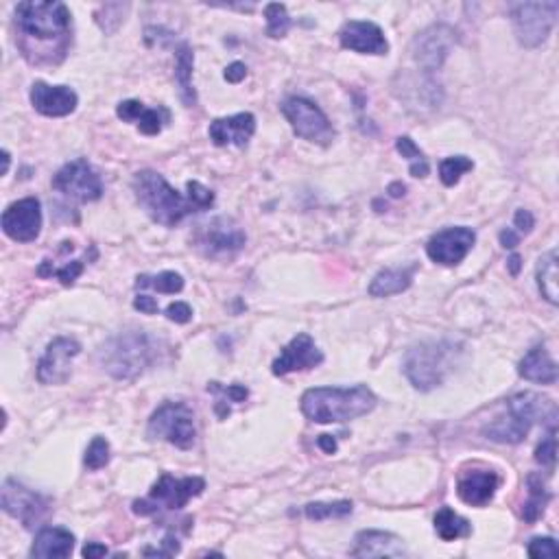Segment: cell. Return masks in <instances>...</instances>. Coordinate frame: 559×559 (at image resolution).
Masks as SVG:
<instances>
[{"mask_svg": "<svg viewBox=\"0 0 559 559\" xmlns=\"http://www.w3.org/2000/svg\"><path fill=\"white\" fill-rule=\"evenodd\" d=\"M555 459H557V437L555 428H551L546 439H542L540 446L536 448V462L542 463L544 468H553L555 466Z\"/></svg>", "mask_w": 559, "mask_h": 559, "instance_id": "cell-41", "label": "cell"}, {"mask_svg": "<svg viewBox=\"0 0 559 559\" xmlns=\"http://www.w3.org/2000/svg\"><path fill=\"white\" fill-rule=\"evenodd\" d=\"M71 12L57 0H29L16 7V24L22 36L20 47H29V42L48 44L59 42L68 47L71 36Z\"/></svg>", "mask_w": 559, "mask_h": 559, "instance_id": "cell-3", "label": "cell"}, {"mask_svg": "<svg viewBox=\"0 0 559 559\" xmlns=\"http://www.w3.org/2000/svg\"><path fill=\"white\" fill-rule=\"evenodd\" d=\"M413 271L415 267L409 269H385L369 284V295L372 298H389V295L404 293L411 284H413Z\"/></svg>", "mask_w": 559, "mask_h": 559, "instance_id": "cell-27", "label": "cell"}, {"mask_svg": "<svg viewBox=\"0 0 559 559\" xmlns=\"http://www.w3.org/2000/svg\"><path fill=\"white\" fill-rule=\"evenodd\" d=\"M529 557L533 559H557L559 557V548L557 542L553 538H533L527 546Z\"/></svg>", "mask_w": 559, "mask_h": 559, "instance_id": "cell-40", "label": "cell"}, {"mask_svg": "<svg viewBox=\"0 0 559 559\" xmlns=\"http://www.w3.org/2000/svg\"><path fill=\"white\" fill-rule=\"evenodd\" d=\"M127 12H130V4L127 3H106L97 12V24L106 33H114L123 24Z\"/></svg>", "mask_w": 559, "mask_h": 559, "instance_id": "cell-38", "label": "cell"}, {"mask_svg": "<svg viewBox=\"0 0 559 559\" xmlns=\"http://www.w3.org/2000/svg\"><path fill=\"white\" fill-rule=\"evenodd\" d=\"M472 168H474V162L470 160V157L453 156V157H446V160L439 165V177H442L444 186H454V184H459L463 173L472 171Z\"/></svg>", "mask_w": 559, "mask_h": 559, "instance_id": "cell-37", "label": "cell"}, {"mask_svg": "<svg viewBox=\"0 0 559 559\" xmlns=\"http://www.w3.org/2000/svg\"><path fill=\"white\" fill-rule=\"evenodd\" d=\"M341 47L350 51L363 53V55H387L389 42L383 29L368 20H350L343 24L339 33Z\"/></svg>", "mask_w": 559, "mask_h": 559, "instance_id": "cell-18", "label": "cell"}, {"mask_svg": "<svg viewBox=\"0 0 559 559\" xmlns=\"http://www.w3.org/2000/svg\"><path fill=\"white\" fill-rule=\"evenodd\" d=\"M83 557L88 559H98V557H106L107 555V548L106 544H98V542H88L81 551Z\"/></svg>", "mask_w": 559, "mask_h": 559, "instance_id": "cell-50", "label": "cell"}, {"mask_svg": "<svg viewBox=\"0 0 559 559\" xmlns=\"http://www.w3.org/2000/svg\"><path fill=\"white\" fill-rule=\"evenodd\" d=\"M149 439H165L171 446L191 450L195 446V413L184 402H166L151 415L147 427Z\"/></svg>", "mask_w": 559, "mask_h": 559, "instance_id": "cell-6", "label": "cell"}, {"mask_svg": "<svg viewBox=\"0 0 559 559\" xmlns=\"http://www.w3.org/2000/svg\"><path fill=\"white\" fill-rule=\"evenodd\" d=\"M31 103L44 116L59 118L77 110L79 97L68 86H48L44 81H36L31 86Z\"/></svg>", "mask_w": 559, "mask_h": 559, "instance_id": "cell-20", "label": "cell"}, {"mask_svg": "<svg viewBox=\"0 0 559 559\" xmlns=\"http://www.w3.org/2000/svg\"><path fill=\"white\" fill-rule=\"evenodd\" d=\"M86 466L88 470H101L110 463V444L106 437H94L86 450Z\"/></svg>", "mask_w": 559, "mask_h": 559, "instance_id": "cell-39", "label": "cell"}, {"mask_svg": "<svg viewBox=\"0 0 559 559\" xmlns=\"http://www.w3.org/2000/svg\"><path fill=\"white\" fill-rule=\"evenodd\" d=\"M507 411L521 418L533 428V424H548V428L557 427V407L551 398L542 394L524 392L507 400Z\"/></svg>", "mask_w": 559, "mask_h": 559, "instance_id": "cell-19", "label": "cell"}, {"mask_svg": "<svg viewBox=\"0 0 559 559\" xmlns=\"http://www.w3.org/2000/svg\"><path fill=\"white\" fill-rule=\"evenodd\" d=\"M210 392H216V394H225L227 398L232 400V402H245V398L250 395V392H247L245 387H241V385H232V387H221L219 383H212Z\"/></svg>", "mask_w": 559, "mask_h": 559, "instance_id": "cell-46", "label": "cell"}, {"mask_svg": "<svg viewBox=\"0 0 559 559\" xmlns=\"http://www.w3.org/2000/svg\"><path fill=\"white\" fill-rule=\"evenodd\" d=\"M3 232L12 241L31 242L42 232V206L36 197L13 201L3 212Z\"/></svg>", "mask_w": 559, "mask_h": 559, "instance_id": "cell-14", "label": "cell"}, {"mask_svg": "<svg viewBox=\"0 0 559 559\" xmlns=\"http://www.w3.org/2000/svg\"><path fill=\"white\" fill-rule=\"evenodd\" d=\"M318 446L328 454H335L336 448H339L336 446V439L333 437V435H321V437L318 439Z\"/></svg>", "mask_w": 559, "mask_h": 559, "instance_id": "cell-52", "label": "cell"}, {"mask_svg": "<svg viewBox=\"0 0 559 559\" xmlns=\"http://www.w3.org/2000/svg\"><path fill=\"white\" fill-rule=\"evenodd\" d=\"M527 483H529V494H531V498L524 503L522 518L527 522H536L538 518L544 513V507H546L551 494L546 492V483H544L542 474H529Z\"/></svg>", "mask_w": 559, "mask_h": 559, "instance_id": "cell-32", "label": "cell"}, {"mask_svg": "<svg viewBox=\"0 0 559 559\" xmlns=\"http://www.w3.org/2000/svg\"><path fill=\"white\" fill-rule=\"evenodd\" d=\"M206 489V481L201 477H186L175 479L171 474H162L157 483L153 485L149 501L133 503V513L138 516H151L157 512V507H165L175 512V509L186 507L188 501L199 496Z\"/></svg>", "mask_w": 559, "mask_h": 559, "instance_id": "cell-8", "label": "cell"}, {"mask_svg": "<svg viewBox=\"0 0 559 559\" xmlns=\"http://www.w3.org/2000/svg\"><path fill=\"white\" fill-rule=\"evenodd\" d=\"M166 318L175 324H188L192 319V309L186 304V301H175L166 309Z\"/></svg>", "mask_w": 559, "mask_h": 559, "instance_id": "cell-44", "label": "cell"}, {"mask_svg": "<svg viewBox=\"0 0 559 559\" xmlns=\"http://www.w3.org/2000/svg\"><path fill=\"white\" fill-rule=\"evenodd\" d=\"M457 33L448 27V24H433L427 31L419 33L418 38L413 39V59L424 68V72H435L442 68L444 59L448 57L450 48L457 42Z\"/></svg>", "mask_w": 559, "mask_h": 559, "instance_id": "cell-13", "label": "cell"}, {"mask_svg": "<svg viewBox=\"0 0 559 559\" xmlns=\"http://www.w3.org/2000/svg\"><path fill=\"white\" fill-rule=\"evenodd\" d=\"M352 513V503L335 501V503H310L304 507V516L309 521H326V518H345Z\"/></svg>", "mask_w": 559, "mask_h": 559, "instance_id": "cell-35", "label": "cell"}, {"mask_svg": "<svg viewBox=\"0 0 559 559\" xmlns=\"http://www.w3.org/2000/svg\"><path fill=\"white\" fill-rule=\"evenodd\" d=\"M265 16H267V36L278 39L289 33L291 16H289V12H286L284 4L269 3L265 7Z\"/></svg>", "mask_w": 559, "mask_h": 559, "instance_id": "cell-36", "label": "cell"}, {"mask_svg": "<svg viewBox=\"0 0 559 559\" xmlns=\"http://www.w3.org/2000/svg\"><path fill=\"white\" fill-rule=\"evenodd\" d=\"M145 555H156V557H173L180 553V542L175 540L173 536H166L162 540V548H145Z\"/></svg>", "mask_w": 559, "mask_h": 559, "instance_id": "cell-45", "label": "cell"}, {"mask_svg": "<svg viewBox=\"0 0 559 559\" xmlns=\"http://www.w3.org/2000/svg\"><path fill=\"white\" fill-rule=\"evenodd\" d=\"M118 118L127 123H136L138 130L145 136H157L168 121H171V114H168L166 107H156V110H149V107L142 106L140 101H123L121 106L116 107Z\"/></svg>", "mask_w": 559, "mask_h": 559, "instance_id": "cell-24", "label": "cell"}, {"mask_svg": "<svg viewBox=\"0 0 559 559\" xmlns=\"http://www.w3.org/2000/svg\"><path fill=\"white\" fill-rule=\"evenodd\" d=\"M75 551V536L68 529L47 527L38 533L31 546V557L64 559Z\"/></svg>", "mask_w": 559, "mask_h": 559, "instance_id": "cell-25", "label": "cell"}, {"mask_svg": "<svg viewBox=\"0 0 559 559\" xmlns=\"http://www.w3.org/2000/svg\"><path fill=\"white\" fill-rule=\"evenodd\" d=\"M256 133V116L250 112L234 114L227 118H216L210 123L208 136L216 147H245L250 138Z\"/></svg>", "mask_w": 559, "mask_h": 559, "instance_id": "cell-21", "label": "cell"}, {"mask_svg": "<svg viewBox=\"0 0 559 559\" xmlns=\"http://www.w3.org/2000/svg\"><path fill=\"white\" fill-rule=\"evenodd\" d=\"M225 81H230V83H241L242 79L247 77V68H245V64H241V62H234V64H230V66L225 68Z\"/></svg>", "mask_w": 559, "mask_h": 559, "instance_id": "cell-49", "label": "cell"}, {"mask_svg": "<svg viewBox=\"0 0 559 559\" xmlns=\"http://www.w3.org/2000/svg\"><path fill=\"white\" fill-rule=\"evenodd\" d=\"M518 374L522 376L529 383H540V385H555L557 383V363L551 359L548 350L544 345L529 350L521 360V368Z\"/></svg>", "mask_w": 559, "mask_h": 559, "instance_id": "cell-26", "label": "cell"}, {"mask_svg": "<svg viewBox=\"0 0 559 559\" xmlns=\"http://www.w3.org/2000/svg\"><path fill=\"white\" fill-rule=\"evenodd\" d=\"M0 504H3V512L7 516L16 518L22 522V527L31 529L44 521V516L48 513V501L44 496H39L33 489L24 487L22 483L7 479L0 489Z\"/></svg>", "mask_w": 559, "mask_h": 559, "instance_id": "cell-10", "label": "cell"}, {"mask_svg": "<svg viewBox=\"0 0 559 559\" xmlns=\"http://www.w3.org/2000/svg\"><path fill=\"white\" fill-rule=\"evenodd\" d=\"M282 114L293 127L295 136L315 145H330L335 140V127L324 110L304 97H291L282 103Z\"/></svg>", "mask_w": 559, "mask_h": 559, "instance_id": "cell-9", "label": "cell"}, {"mask_svg": "<svg viewBox=\"0 0 559 559\" xmlns=\"http://www.w3.org/2000/svg\"><path fill=\"white\" fill-rule=\"evenodd\" d=\"M559 271H557V251L551 250L538 260V289L548 304L555 306L559 301Z\"/></svg>", "mask_w": 559, "mask_h": 559, "instance_id": "cell-29", "label": "cell"}, {"mask_svg": "<svg viewBox=\"0 0 559 559\" xmlns=\"http://www.w3.org/2000/svg\"><path fill=\"white\" fill-rule=\"evenodd\" d=\"M498 239H501L503 247H507V250H513V247L521 242V234H518V232H513L512 227H507V230L501 232V236H498Z\"/></svg>", "mask_w": 559, "mask_h": 559, "instance_id": "cell-51", "label": "cell"}, {"mask_svg": "<svg viewBox=\"0 0 559 559\" xmlns=\"http://www.w3.org/2000/svg\"><path fill=\"white\" fill-rule=\"evenodd\" d=\"M3 162H4L3 173H7L9 171V151H3Z\"/></svg>", "mask_w": 559, "mask_h": 559, "instance_id": "cell-55", "label": "cell"}, {"mask_svg": "<svg viewBox=\"0 0 559 559\" xmlns=\"http://www.w3.org/2000/svg\"><path fill=\"white\" fill-rule=\"evenodd\" d=\"M395 149H398V153L402 157H407L409 165H411V175L413 177H427L428 175V160L424 157V153L419 151V147L415 145L413 140H411L409 136H400L398 140H395Z\"/></svg>", "mask_w": 559, "mask_h": 559, "instance_id": "cell-34", "label": "cell"}, {"mask_svg": "<svg viewBox=\"0 0 559 559\" xmlns=\"http://www.w3.org/2000/svg\"><path fill=\"white\" fill-rule=\"evenodd\" d=\"M81 354V343L71 336H57L48 343L38 363V380L42 385H64L71 378L72 359Z\"/></svg>", "mask_w": 559, "mask_h": 559, "instance_id": "cell-12", "label": "cell"}, {"mask_svg": "<svg viewBox=\"0 0 559 559\" xmlns=\"http://www.w3.org/2000/svg\"><path fill=\"white\" fill-rule=\"evenodd\" d=\"M529 430H531V427L527 422H522L521 418H516V415L507 411L504 418H498L496 422L485 427L483 435L496 444H521L529 435Z\"/></svg>", "mask_w": 559, "mask_h": 559, "instance_id": "cell-28", "label": "cell"}, {"mask_svg": "<svg viewBox=\"0 0 559 559\" xmlns=\"http://www.w3.org/2000/svg\"><path fill=\"white\" fill-rule=\"evenodd\" d=\"M81 274H83V262L72 260V262H68V265H64L62 269H53L51 275H55V278L62 280L64 286H71V284H75V280Z\"/></svg>", "mask_w": 559, "mask_h": 559, "instance_id": "cell-43", "label": "cell"}, {"mask_svg": "<svg viewBox=\"0 0 559 559\" xmlns=\"http://www.w3.org/2000/svg\"><path fill=\"white\" fill-rule=\"evenodd\" d=\"M321 363H324V354H321V350L315 345L313 336L301 333L295 336L289 345H284L282 354L274 360V365H271V372L275 376H286L291 372L313 369Z\"/></svg>", "mask_w": 559, "mask_h": 559, "instance_id": "cell-17", "label": "cell"}, {"mask_svg": "<svg viewBox=\"0 0 559 559\" xmlns=\"http://www.w3.org/2000/svg\"><path fill=\"white\" fill-rule=\"evenodd\" d=\"M404 191H407V186L400 184V182H394V184L389 186V195L392 197H402Z\"/></svg>", "mask_w": 559, "mask_h": 559, "instance_id": "cell-54", "label": "cell"}, {"mask_svg": "<svg viewBox=\"0 0 559 559\" xmlns=\"http://www.w3.org/2000/svg\"><path fill=\"white\" fill-rule=\"evenodd\" d=\"M245 232L227 216H216L204 225L199 234V247L212 258H230L245 247Z\"/></svg>", "mask_w": 559, "mask_h": 559, "instance_id": "cell-15", "label": "cell"}, {"mask_svg": "<svg viewBox=\"0 0 559 559\" xmlns=\"http://www.w3.org/2000/svg\"><path fill=\"white\" fill-rule=\"evenodd\" d=\"M53 188L77 201H97L103 195L101 175L88 160H72L64 165L53 177Z\"/></svg>", "mask_w": 559, "mask_h": 559, "instance_id": "cell-11", "label": "cell"}, {"mask_svg": "<svg viewBox=\"0 0 559 559\" xmlns=\"http://www.w3.org/2000/svg\"><path fill=\"white\" fill-rule=\"evenodd\" d=\"M301 413L318 424H341L363 418L376 407V395L365 385L315 387L301 395Z\"/></svg>", "mask_w": 559, "mask_h": 559, "instance_id": "cell-1", "label": "cell"}, {"mask_svg": "<svg viewBox=\"0 0 559 559\" xmlns=\"http://www.w3.org/2000/svg\"><path fill=\"white\" fill-rule=\"evenodd\" d=\"M459 350L450 341H430L409 350L404 359V374L415 389L430 392L444 385L446 376L454 369Z\"/></svg>", "mask_w": 559, "mask_h": 559, "instance_id": "cell-5", "label": "cell"}, {"mask_svg": "<svg viewBox=\"0 0 559 559\" xmlns=\"http://www.w3.org/2000/svg\"><path fill=\"white\" fill-rule=\"evenodd\" d=\"M435 531L444 542H454L459 538L472 536V524L459 513H454L450 507H442L435 516Z\"/></svg>", "mask_w": 559, "mask_h": 559, "instance_id": "cell-31", "label": "cell"}, {"mask_svg": "<svg viewBox=\"0 0 559 559\" xmlns=\"http://www.w3.org/2000/svg\"><path fill=\"white\" fill-rule=\"evenodd\" d=\"M513 224H516L521 234H529L536 227V219H533V215L529 210H518L516 216H513Z\"/></svg>", "mask_w": 559, "mask_h": 559, "instance_id": "cell-47", "label": "cell"}, {"mask_svg": "<svg viewBox=\"0 0 559 559\" xmlns=\"http://www.w3.org/2000/svg\"><path fill=\"white\" fill-rule=\"evenodd\" d=\"M507 267L509 271H512V275H518L521 274V267H522V258L518 254H512L507 260Z\"/></svg>", "mask_w": 559, "mask_h": 559, "instance_id": "cell-53", "label": "cell"}, {"mask_svg": "<svg viewBox=\"0 0 559 559\" xmlns=\"http://www.w3.org/2000/svg\"><path fill=\"white\" fill-rule=\"evenodd\" d=\"M157 341L142 330L112 336L98 350L103 369L118 380H133L145 374L157 360Z\"/></svg>", "mask_w": 559, "mask_h": 559, "instance_id": "cell-2", "label": "cell"}, {"mask_svg": "<svg viewBox=\"0 0 559 559\" xmlns=\"http://www.w3.org/2000/svg\"><path fill=\"white\" fill-rule=\"evenodd\" d=\"M559 13V3L546 0V3H516L509 9L513 31L518 42L527 48L540 47L551 36Z\"/></svg>", "mask_w": 559, "mask_h": 559, "instance_id": "cell-7", "label": "cell"}, {"mask_svg": "<svg viewBox=\"0 0 559 559\" xmlns=\"http://www.w3.org/2000/svg\"><path fill=\"white\" fill-rule=\"evenodd\" d=\"M407 555L402 540L389 531L368 529L360 531L354 540L352 557H402Z\"/></svg>", "mask_w": 559, "mask_h": 559, "instance_id": "cell-22", "label": "cell"}, {"mask_svg": "<svg viewBox=\"0 0 559 559\" xmlns=\"http://www.w3.org/2000/svg\"><path fill=\"white\" fill-rule=\"evenodd\" d=\"M192 64H195V55H192V48L188 44H182L175 53V79L177 86H180L182 101L188 107L197 103L195 88H192Z\"/></svg>", "mask_w": 559, "mask_h": 559, "instance_id": "cell-30", "label": "cell"}, {"mask_svg": "<svg viewBox=\"0 0 559 559\" xmlns=\"http://www.w3.org/2000/svg\"><path fill=\"white\" fill-rule=\"evenodd\" d=\"M133 309L140 310V313H145V315H156L157 310H160V306H157L156 298H149V295H138V298L133 300Z\"/></svg>", "mask_w": 559, "mask_h": 559, "instance_id": "cell-48", "label": "cell"}, {"mask_svg": "<svg viewBox=\"0 0 559 559\" xmlns=\"http://www.w3.org/2000/svg\"><path fill=\"white\" fill-rule=\"evenodd\" d=\"M133 192H136L138 204L151 216L156 224L165 227H175L186 219L188 215L197 212L199 208L191 199H184L160 173L140 171L133 175Z\"/></svg>", "mask_w": 559, "mask_h": 559, "instance_id": "cell-4", "label": "cell"}, {"mask_svg": "<svg viewBox=\"0 0 559 559\" xmlns=\"http://www.w3.org/2000/svg\"><path fill=\"white\" fill-rule=\"evenodd\" d=\"M498 489V477L492 470H474L463 474L457 483V494L463 503L472 507H483L494 498Z\"/></svg>", "mask_w": 559, "mask_h": 559, "instance_id": "cell-23", "label": "cell"}, {"mask_svg": "<svg viewBox=\"0 0 559 559\" xmlns=\"http://www.w3.org/2000/svg\"><path fill=\"white\" fill-rule=\"evenodd\" d=\"M186 188H188V199L199 208V210H206V208H210L212 204H215V192H212L210 188H206L204 184H199V182H188Z\"/></svg>", "mask_w": 559, "mask_h": 559, "instance_id": "cell-42", "label": "cell"}, {"mask_svg": "<svg viewBox=\"0 0 559 559\" xmlns=\"http://www.w3.org/2000/svg\"><path fill=\"white\" fill-rule=\"evenodd\" d=\"M474 241H477V234H474V230H470V227L466 225L448 227V230L437 232V234L428 241L427 254L428 258L437 262V265L454 267L470 254Z\"/></svg>", "mask_w": 559, "mask_h": 559, "instance_id": "cell-16", "label": "cell"}, {"mask_svg": "<svg viewBox=\"0 0 559 559\" xmlns=\"http://www.w3.org/2000/svg\"><path fill=\"white\" fill-rule=\"evenodd\" d=\"M136 286L138 289H156L157 293L175 295L184 289V278L175 271H162L157 275H138Z\"/></svg>", "mask_w": 559, "mask_h": 559, "instance_id": "cell-33", "label": "cell"}]
</instances>
